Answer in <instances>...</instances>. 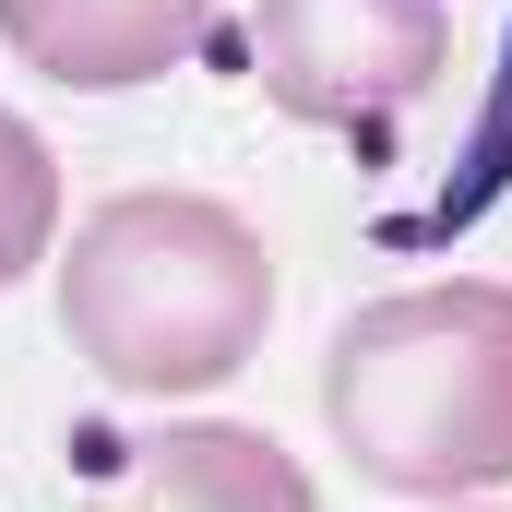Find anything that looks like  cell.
Masks as SVG:
<instances>
[{
	"instance_id": "obj_5",
	"label": "cell",
	"mask_w": 512,
	"mask_h": 512,
	"mask_svg": "<svg viewBox=\"0 0 512 512\" xmlns=\"http://www.w3.org/2000/svg\"><path fill=\"white\" fill-rule=\"evenodd\" d=\"M96 512H322V501H310V477H298L286 441L191 417V429H155Z\"/></svg>"
},
{
	"instance_id": "obj_6",
	"label": "cell",
	"mask_w": 512,
	"mask_h": 512,
	"mask_svg": "<svg viewBox=\"0 0 512 512\" xmlns=\"http://www.w3.org/2000/svg\"><path fill=\"white\" fill-rule=\"evenodd\" d=\"M48 227H60V155L0 108V286H12V274H36Z\"/></svg>"
},
{
	"instance_id": "obj_4",
	"label": "cell",
	"mask_w": 512,
	"mask_h": 512,
	"mask_svg": "<svg viewBox=\"0 0 512 512\" xmlns=\"http://www.w3.org/2000/svg\"><path fill=\"white\" fill-rule=\"evenodd\" d=\"M203 12H215V0H0V36H12L24 72L108 96V84L179 72V60L203 48Z\"/></svg>"
},
{
	"instance_id": "obj_2",
	"label": "cell",
	"mask_w": 512,
	"mask_h": 512,
	"mask_svg": "<svg viewBox=\"0 0 512 512\" xmlns=\"http://www.w3.org/2000/svg\"><path fill=\"white\" fill-rule=\"evenodd\" d=\"M274 322V262L251 215L203 191H108L60 251V334L120 393H215Z\"/></svg>"
},
{
	"instance_id": "obj_1",
	"label": "cell",
	"mask_w": 512,
	"mask_h": 512,
	"mask_svg": "<svg viewBox=\"0 0 512 512\" xmlns=\"http://www.w3.org/2000/svg\"><path fill=\"white\" fill-rule=\"evenodd\" d=\"M334 453L393 501L512 489V286H405L334 322L322 346Z\"/></svg>"
},
{
	"instance_id": "obj_3",
	"label": "cell",
	"mask_w": 512,
	"mask_h": 512,
	"mask_svg": "<svg viewBox=\"0 0 512 512\" xmlns=\"http://www.w3.org/2000/svg\"><path fill=\"white\" fill-rule=\"evenodd\" d=\"M251 60L286 120H393L441 72V0H251Z\"/></svg>"
}]
</instances>
